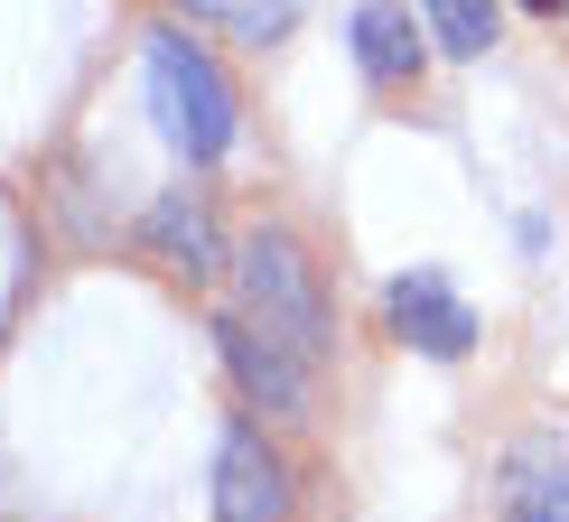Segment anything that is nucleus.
Listing matches in <instances>:
<instances>
[{"instance_id": "obj_6", "label": "nucleus", "mask_w": 569, "mask_h": 522, "mask_svg": "<svg viewBox=\"0 0 569 522\" xmlns=\"http://www.w3.org/2000/svg\"><path fill=\"white\" fill-rule=\"evenodd\" d=\"M383 318H392V337H401V345L439 354V364H458V354L477 345V308L448 290L439 271H401L392 290H383Z\"/></svg>"}, {"instance_id": "obj_7", "label": "nucleus", "mask_w": 569, "mask_h": 522, "mask_svg": "<svg viewBox=\"0 0 569 522\" xmlns=\"http://www.w3.org/2000/svg\"><path fill=\"white\" fill-rule=\"evenodd\" d=\"M140 243L169 261V271H187V280L224 271V233H216V215H206V197H187V187H169V197L140 215Z\"/></svg>"}, {"instance_id": "obj_1", "label": "nucleus", "mask_w": 569, "mask_h": 522, "mask_svg": "<svg viewBox=\"0 0 569 522\" xmlns=\"http://www.w3.org/2000/svg\"><path fill=\"white\" fill-rule=\"evenodd\" d=\"M150 112H159V131H169L187 159H224L233 150V84L187 29L150 38Z\"/></svg>"}, {"instance_id": "obj_3", "label": "nucleus", "mask_w": 569, "mask_h": 522, "mask_svg": "<svg viewBox=\"0 0 569 522\" xmlns=\"http://www.w3.org/2000/svg\"><path fill=\"white\" fill-rule=\"evenodd\" d=\"M216 345H224V364H233V383H243L262 411L280 420H308V392H318V364L308 354H290L280 337H262V327L233 308V318H216Z\"/></svg>"}, {"instance_id": "obj_10", "label": "nucleus", "mask_w": 569, "mask_h": 522, "mask_svg": "<svg viewBox=\"0 0 569 522\" xmlns=\"http://www.w3.org/2000/svg\"><path fill=\"white\" fill-rule=\"evenodd\" d=\"M299 10H308V0H224V19H233L252 47H262V38H290V29H299Z\"/></svg>"}, {"instance_id": "obj_4", "label": "nucleus", "mask_w": 569, "mask_h": 522, "mask_svg": "<svg viewBox=\"0 0 569 522\" xmlns=\"http://www.w3.org/2000/svg\"><path fill=\"white\" fill-rule=\"evenodd\" d=\"M495 513L505 522H569V430H523L495 466Z\"/></svg>"}, {"instance_id": "obj_2", "label": "nucleus", "mask_w": 569, "mask_h": 522, "mask_svg": "<svg viewBox=\"0 0 569 522\" xmlns=\"http://www.w3.org/2000/svg\"><path fill=\"white\" fill-rule=\"evenodd\" d=\"M233 280H243V318L280 337L290 354L318 364L327 354V290H318V261H308L290 233H252L243 261H233Z\"/></svg>"}, {"instance_id": "obj_5", "label": "nucleus", "mask_w": 569, "mask_h": 522, "mask_svg": "<svg viewBox=\"0 0 569 522\" xmlns=\"http://www.w3.org/2000/svg\"><path fill=\"white\" fill-rule=\"evenodd\" d=\"M216 522H290V466L262 430H224L216 448Z\"/></svg>"}, {"instance_id": "obj_9", "label": "nucleus", "mask_w": 569, "mask_h": 522, "mask_svg": "<svg viewBox=\"0 0 569 522\" xmlns=\"http://www.w3.org/2000/svg\"><path fill=\"white\" fill-rule=\"evenodd\" d=\"M430 29L448 57H486L495 47V0H430Z\"/></svg>"}, {"instance_id": "obj_12", "label": "nucleus", "mask_w": 569, "mask_h": 522, "mask_svg": "<svg viewBox=\"0 0 569 522\" xmlns=\"http://www.w3.org/2000/svg\"><path fill=\"white\" fill-rule=\"evenodd\" d=\"M523 10H541V19H560V10H569V0H523Z\"/></svg>"}, {"instance_id": "obj_11", "label": "nucleus", "mask_w": 569, "mask_h": 522, "mask_svg": "<svg viewBox=\"0 0 569 522\" xmlns=\"http://www.w3.org/2000/svg\"><path fill=\"white\" fill-rule=\"evenodd\" d=\"M187 10H197V19H224V0H187Z\"/></svg>"}, {"instance_id": "obj_8", "label": "nucleus", "mask_w": 569, "mask_h": 522, "mask_svg": "<svg viewBox=\"0 0 569 522\" xmlns=\"http://www.w3.org/2000/svg\"><path fill=\"white\" fill-rule=\"evenodd\" d=\"M355 66H365L373 84H411V76H420V29H411V10L365 0V10H355Z\"/></svg>"}]
</instances>
